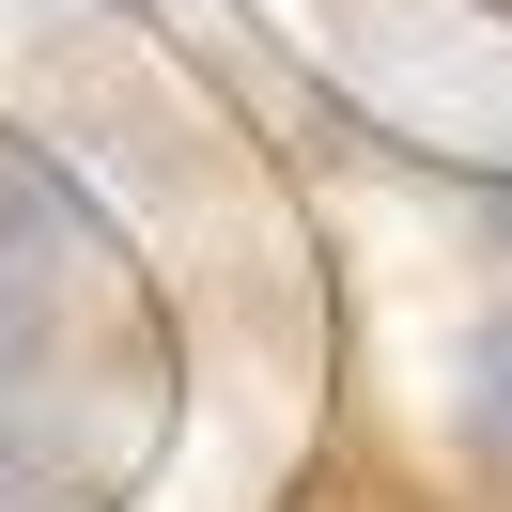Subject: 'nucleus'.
Returning <instances> with one entry per match:
<instances>
[{
    "label": "nucleus",
    "mask_w": 512,
    "mask_h": 512,
    "mask_svg": "<svg viewBox=\"0 0 512 512\" xmlns=\"http://www.w3.org/2000/svg\"><path fill=\"white\" fill-rule=\"evenodd\" d=\"M63 295H78V202L32 156H0V512H63V419H47V357H63Z\"/></svg>",
    "instance_id": "obj_1"
},
{
    "label": "nucleus",
    "mask_w": 512,
    "mask_h": 512,
    "mask_svg": "<svg viewBox=\"0 0 512 512\" xmlns=\"http://www.w3.org/2000/svg\"><path fill=\"white\" fill-rule=\"evenodd\" d=\"M450 450L512 497V311H481L466 342H450Z\"/></svg>",
    "instance_id": "obj_2"
},
{
    "label": "nucleus",
    "mask_w": 512,
    "mask_h": 512,
    "mask_svg": "<svg viewBox=\"0 0 512 512\" xmlns=\"http://www.w3.org/2000/svg\"><path fill=\"white\" fill-rule=\"evenodd\" d=\"M497 218H512V202H497Z\"/></svg>",
    "instance_id": "obj_3"
}]
</instances>
